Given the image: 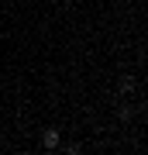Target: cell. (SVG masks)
<instances>
[{
	"label": "cell",
	"mask_w": 148,
	"mask_h": 155,
	"mask_svg": "<svg viewBox=\"0 0 148 155\" xmlns=\"http://www.w3.org/2000/svg\"><path fill=\"white\" fill-rule=\"evenodd\" d=\"M59 141H62V134L55 131V127H48V131L41 134V148H45V152H55V148H59Z\"/></svg>",
	"instance_id": "obj_1"
}]
</instances>
